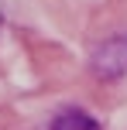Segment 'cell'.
Returning a JSON list of instances; mask_svg holds the SVG:
<instances>
[{
    "instance_id": "cell-1",
    "label": "cell",
    "mask_w": 127,
    "mask_h": 130,
    "mask_svg": "<svg viewBox=\"0 0 127 130\" xmlns=\"http://www.w3.org/2000/svg\"><path fill=\"white\" fill-rule=\"evenodd\" d=\"M89 69L96 79L114 82L127 72V34H114L103 45H96V52L89 55Z\"/></svg>"
},
{
    "instance_id": "cell-2",
    "label": "cell",
    "mask_w": 127,
    "mask_h": 130,
    "mask_svg": "<svg viewBox=\"0 0 127 130\" xmlns=\"http://www.w3.org/2000/svg\"><path fill=\"white\" fill-rule=\"evenodd\" d=\"M48 130H103V127H100V120H96L89 110H82V106H65V110H59L52 117Z\"/></svg>"
}]
</instances>
